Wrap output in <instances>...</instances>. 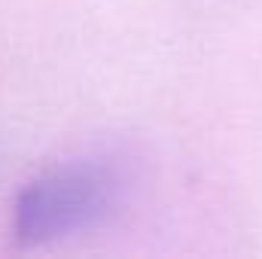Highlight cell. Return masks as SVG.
<instances>
[{
    "instance_id": "1",
    "label": "cell",
    "mask_w": 262,
    "mask_h": 259,
    "mask_svg": "<svg viewBox=\"0 0 262 259\" xmlns=\"http://www.w3.org/2000/svg\"><path fill=\"white\" fill-rule=\"evenodd\" d=\"M122 198V177L104 159H67L37 174L12 204V238L43 247L104 223Z\"/></svg>"
}]
</instances>
